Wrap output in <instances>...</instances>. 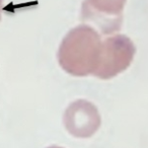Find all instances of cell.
Listing matches in <instances>:
<instances>
[{"instance_id": "cell-1", "label": "cell", "mask_w": 148, "mask_h": 148, "mask_svg": "<svg viewBox=\"0 0 148 148\" xmlns=\"http://www.w3.org/2000/svg\"><path fill=\"white\" fill-rule=\"evenodd\" d=\"M101 41L99 35L89 25L81 24L67 33L58 51L59 64L73 76L93 74L98 66Z\"/></svg>"}, {"instance_id": "cell-2", "label": "cell", "mask_w": 148, "mask_h": 148, "mask_svg": "<svg viewBox=\"0 0 148 148\" xmlns=\"http://www.w3.org/2000/svg\"><path fill=\"white\" fill-rule=\"evenodd\" d=\"M135 46L126 36H113L103 41L98 66L93 75L100 79H111L123 72L133 61Z\"/></svg>"}, {"instance_id": "cell-3", "label": "cell", "mask_w": 148, "mask_h": 148, "mask_svg": "<svg viewBox=\"0 0 148 148\" xmlns=\"http://www.w3.org/2000/svg\"><path fill=\"white\" fill-rule=\"evenodd\" d=\"M64 125L72 136L88 138L100 126V116L94 104L84 99L72 103L64 114Z\"/></svg>"}, {"instance_id": "cell-4", "label": "cell", "mask_w": 148, "mask_h": 148, "mask_svg": "<svg viewBox=\"0 0 148 148\" xmlns=\"http://www.w3.org/2000/svg\"><path fill=\"white\" fill-rule=\"evenodd\" d=\"M125 0H86L82 18L95 23L104 33H112L121 27Z\"/></svg>"}, {"instance_id": "cell-5", "label": "cell", "mask_w": 148, "mask_h": 148, "mask_svg": "<svg viewBox=\"0 0 148 148\" xmlns=\"http://www.w3.org/2000/svg\"><path fill=\"white\" fill-rule=\"evenodd\" d=\"M2 4H3V0H0V17H1V9H2Z\"/></svg>"}, {"instance_id": "cell-6", "label": "cell", "mask_w": 148, "mask_h": 148, "mask_svg": "<svg viewBox=\"0 0 148 148\" xmlns=\"http://www.w3.org/2000/svg\"><path fill=\"white\" fill-rule=\"evenodd\" d=\"M48 148H62V147H59V146H51V147H48Z\"/></svg>"}]
</instances>
